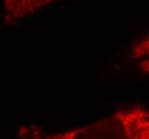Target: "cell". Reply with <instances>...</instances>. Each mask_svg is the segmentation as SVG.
Instances as JSON below:
<instances>
[{
  "mask_svg": "<svg viewBox=\"0 0 149 139\" xmlns=\"http://www.w3.org/2000/svg\"><path fill=\"white\" fill-rule=\"evenodd\" d=\"M16 139H149V106H123L91 123L61 131L23 126Z\"/></svg>",
  "mask_w": 149,
  "mask_h": 139,
  "instance_id": "obj_1",
  "label": "cell"
},
{
  "mask_svg": "<svg viewBox=\"0 0 149 139\" xmlns=\"http://www.w3.org/2000/svg\"><path fill=\"white\" fill-rule=\"evenodd\" d=\"M59 0H1L2 27H15L25 23Z\"/></svg>",
  "mask_w": 149,
  "mask_h": 139,
  "instance_id": "obj_2",
  "label": "cell"
},
{
  "mask_svg": "<svg viewBox=\"0 0 149 139\" xmlns=\"http://www.w3.org/2000/svg\"><path fill=\"white\" fill-rule=\"evenodd\" d=\"M129 60L141 73L149 75V32L132 45Z\"/></svg>",
  "mask_w": 149,
  "mask_h": 139,
  "instance_id": "obj_3",
  "label": "cell"
}]
</instances>
